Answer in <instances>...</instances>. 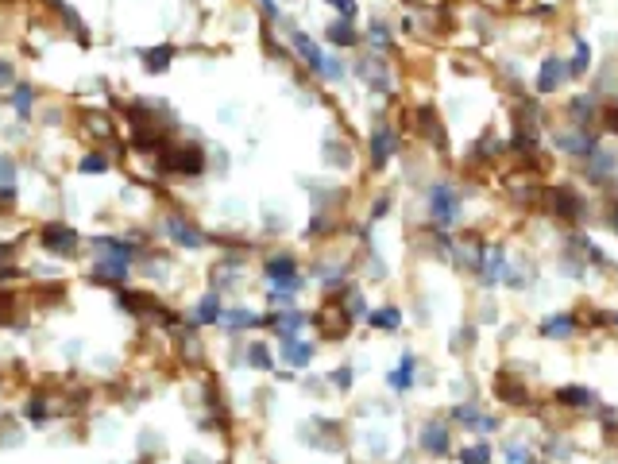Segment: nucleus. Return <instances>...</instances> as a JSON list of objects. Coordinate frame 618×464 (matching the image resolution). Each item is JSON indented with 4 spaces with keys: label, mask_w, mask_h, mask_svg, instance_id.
I'll list each match as a JSON object with an SVG mask.
<instances>
[{
    "label": "nucleus",
    "mask_w": 618,
    "mask_h": 464,
    "mask_svg": "<svg viewBox=\"0 0 618 464\" xmlns=\"http://www.w3.org/2000/svg\"><path fill=\"white\" fill-rule=\"evenodd\" d=\"M564 74H568V66H564V62H560V59H553V54H549V59L541 62L537 89H541V93H553V89H557L560 81H564Z\"/></svg>",
    "instance_id": "20e7f679"
},
{
    "label": "nucleus",
    "mask_w": 618,
    "mask_h": 464,
    "mask_svg": "<svg viewBox=\"0 0 618 464\" xmlns=\"http://www.w3.org/2000/svg\"><path fill=\"white\" fill-rule=\"evenodd\" d=\"M43 244H47V252H54V256H70V252L78 248V232L70 225H47L43 228Z\"/></svg>",
    "instance_id": "f03ea898"
},
{
    "label": "nucleus",
    "mask_w": 618,
    "mask_h": 464,
    "mask_svg": "<svg viewBox=\"0 0 618 464\" xmlns=\"http://www.w3.org/2000/svg\"><path fill=\"white\" fill-rule=\"evenodd\" d=\"M321 74H329V78H340V74H344V66H340L336 59H325V70H321Z\"/></svg>",
    "instance_id": "2f4dec72"
},
{
    "label": "nucleus",
    "mask_w": 618,
    "mask_h": 464,
    "mask_svg": "<svg viewBox=\"0 0 618 464\" xmlns=\"http://www.w3.org/2000/svg\"><path fill=\"white\" fill-rule=\"evenodd\" d=\"M429 213L433 221H441V225H452V221L460 217V198H456V190L449 182H437L429 190Z\"/></svg>",
    "instance_id": "f257e3e1"
},
{
    "label": "nucleus",
    "mask_w": 618,
    "mask_h": 464,
    "mask_svg": "<svg viewBox=\"0 0 618 464\" xmlns=\"http://www.w3.org/2000/svg\"><path fill=\"white\" fill-rule=\"evenodd\" d=\"M329 39H333V43H356V28H352V20L333 23V28H329Z\"/></svg>",
    "instance_id": "412c9836"
},
{
    "label": "nucleus",
    "mask_w": 618,
    "mask_h": 464,
    "mask_svg": "<svg viewBox=\"0 0 618 464\" xmlns=\"http://www.w3.org/2000/svg\"><path fill=\"white\" fill-rule=\"evenodd\" d=\"M588 62H591V47L584 39L576 43V59H572V66H568V74L572 78H579V74H584V70H588Z\"/></svg>",
    "instance_id": "a211bd4d"
},
{
    "label": "nucleus",
    "mask_w": 618,
    "mask_h": 464,
    "mask_svg": "<svg viewBox=\"0 0 618 464\" xmlns=\"http://www.w3.org/2000/svg\"><path fill=\"white\" fill-rule=\"evenodd\" d=\"M313 360V345H302V341H286V364L290 367H305Z\"/></svg>",
    "instance_id": "f8f14e48"
},
{
    "label": "nucleus",
    "mask_w": 618,
    "mask_h": 464,
    "mask_svg": "<svg viewBox=\"0 0 618 464\" xmlns=\"http://www.w3.org/2000/svg\"><path fill=\"white\" fill-rule=\"evenodd\" d=\"M367 321H371L375 329H398L402 325V314L394 306H383V310H375V314H367Z\"/></svg>",
    "instance_id": "4468645a"
},
{
    "label": "nucleus",
    "mask_w": 618,
    "mask_h": 464,
    "mask_svg": "<svg viewBox=\"0 0 618 464\" xmlns=\"http://www.w3.org/2000/svg\"><path fill=\"white\" fill-rule=\"evenodd\" d=\"M572 329H576V317H568V314H560V317H545V325H541V333L545 336H572Z\"/></svg>",
    "instance_id": "9d476101"
},
{
    "label": "nucleus",
    "mask_w": 618,
    "mask_h": 464,
    "mask_svg": "<svg viewBox=\"0 0 618 464\" xmlns=\"http://www.w3.org/2000/svg\"><path fill=\"white\" fill-rule=\"evenodd\" d=\"M495 279H502V252L499 248L487 256V267H483V283H487V287L495 283Z\"/></svg>",
    "instance_id": "aec40b11"
},
{
    "label": "nucleus",
    "mask_w": 618,
    "mask_h": 464,
    "mask_svg": "<svg viewBox=\"0 0 618 464\" xmlns=\"http://www.w3.org/2000/svg\"><path fill=\"white\" fill-rule=\"evenodd\" d=\"M170 66V47H158L147 54V70H167Z\"/></svg>",
    "instance_id": "b1692460"
},
{
    "label": "nucleus",
    "mask_w": 618,
    "mask_h": 464,
    "mask_svg": "<svg viewBox=\"0 0 618 464\" xmlns=\"http://www.w3.org/2000/svg\"><path fill=\"white\" fill-rule=\"evenodd\" d=\"M105 167H108L105 155H85L81 159V174H105Z\"/></svg>",
    "instance_id": "4be33fe9"
},
{
    "label": "nucleus",
    "mask_w": 618,
    "mask_h": 464,
    "mask_svg": "<svg viewBox=\"0 0 618 464\" xmlns=\"http://www.w3.org/2000/svg\"><path fill=\"white\" fill-rule=\"evenodd\" d=\"M31 101H35V93H31L28 85L16 89V112H20V117H28V112H31Z\"/></svg>",
    "instance_id": "393cba45"
},
{
    "label": "nucleus",
    "mask_w": 618,
    "mask_h": 464,
    "mask_svg": "<svg viewBox=\"0 0 618 464\" xmlns=\"http://www.w3.org/2000/svg\"><path fill=\"white\" fill-rule=\"evenodd\" d=\"M506 464H530V453H522L518 445H514L511 453H506Z\"/></svg>",
    "instance_id": "7c9ffc66"
},
{
    "label": "nucleus",
    "mask_w": 618,
    "mask_h": 464,
    "mask_svg": "<svg viewBox=\"0 0 618 464\" xmlns=\"http://www.w3.org/2000/svg\"><path fill=\"white\" fill-rule=\"evenodd\" d=\"M0 85H12V66L8 62H0Z\"/></svg>",
    "instance_id": "473e14b6"
},
{
    "label": "nucleus",
    "mask_w": 618,
    "mask_h": 464,
    "mask_svg": "<svg viewBox=\"0 0 618 464\" xmlns=\"http://www.w3.org/2000/svg\"><path fill=\"white\" fill-rule=\"evenodd\" d=\"M167 228H170V236H174L182 248H201V236H197V228H189L186 221L170 217V221H167Z\"/></svg>",
    "instance_id": "1a4fd4ad"
},
{
    "label": "nucleus",
    "mask_w": 618,
    "mask_h": 464,
    "mask_svg": "<svg viewBox=\"0 0 618 464\" xmlns=\"http://www.w3.org/2000/svg\"><path fill=\"white\" fill-rule=\"evenodd\" d=\"M557 148H560V151H572V155H591V151H595V139H591V136H579V132H576V136H560Z\"/></svg>",
    "instance_id": "9b49d317"
},
{
    "label": "nucleus",
    "mask_w": 618,
    "mask_h": 464,
    "mask_svg": "<svg viewBox=\"0 0 618 464\" xmlns=\"http://www.w3.org/2000/svg\"><path fill=\"white\" fill-rule=\"evenodd\" d=\"M333 383L340 387V391H348V383H352V372H348V367H340V372H333Z\"/></svg>",
    "instance_id": "c85d7f7f"
},
{
    "label": "nucleus",
    "mask_w": 618,
    "mask_h": 464,
    "mask_svg": "<svg viewBox=\"0 0 618 464\" xmlns=\"http://www.w3.org/2000/svg\"><path fill=\"white\" fill-rule=\"evenodd\" d=\"M0 194H4V198L16 194V170H12V159H0Z\"/></svg>",
    "instance_id": "f3484780"
},
{
    "label": "nucleus",
    "mask_w": 618,
    "mask_h": 464,
    "mask_svg": "<svg viewBox=\"0 0 618 464\" xmlns=\"http://www.w3.org/2000/svg\"><path fill=\"white\" fill-rule=\"evenodd\" d=\"M422 449H425V453H433V456L449 453V430H444L441 422H429L422 430Z\"/></svg>",
    "instance_id": "39448f33"
},
{
    "label": "nucleus",
    "mask_w": 618,
    "mask_h": 464,
    "mask_svg": "<svg viewBox=\"0 0 618 464\" xmlns=\"http://www.w3.org/2000/svg\"><path fill=\"white\" fill-rule=\"evenodd\" d=\"M251 364H256V367H271V356H267V348H251Z\"/></svg>",
    "instance_id": "c756f323"
},
{
    "label": "nucleus",
    "mask_w": 618,
    "mask_h": 464,
    "mask_svg": "<svg viewBox=\"0 0 618 464\" xmlns=\"http://www.w3.org/2000/svg\"><path fill=\"white\" fill-rule=\"evenodd\" d=\"M329 4H333L336 12H344V20H352L356 12H360V4H356V0H329Z\"/></svg>",
    "instance_id": "a878e982"
},
{
    "label": "nucleus",
    "mask_w": 618,
    "mask_h": 464,
    "mask_svg": "<svg viewBox=\"0 0 618 464\" xmlns=\"http://www.w3.org/2000/svg\"><path fill=\"white\" fill-rule=\"evenodd\" d=\"M294 47H298V54H302V59L309 62L313 70H325V54H321V47H317V43L309 39L305 31H294Z\"/></svg>",
    "instance_id": "423d86ee"
},
{
    "label": "nucleus",
    "mask_w": 618,
    "mask_h": 464,
    "mask_svg": "<svg viewBox=\"0 0 618 464\" xmlns=\"http://www.w3.org/2000/svg\"><path fill=\"white\" fill-rule=\"evenodd\" d=\"M572 112H576V120H584V117H591V112H595V105H591V101H572Z\"/></svg>",
    "instance_id": "bb28decb"
},
{
    "label": "nucleus",
    "mask_w": 618,
    "mask_h": 464,
    "mask_svg": "<svg viewBox=\"0 0 618 464\" xmlns=\"http://www.w3.org/2000/svg\"><path fill=\"white\" fill-rule=\"evenodd\" d=\"M615 325H618V317H615Z\"/></svg>",
    "instance_id": "c9c22d12"
},
{
    "label": "nucleus",
    "mask_w": 618,
    "mask_h": 464,
    "mask_svg": "<svg viewBox=\"0 0 618 464\" xmlns=\"http://www.w3.org/2000/svg\"><path fill=\"white\" fill-rule=\"evenodd\" d=\"M228 321H232L228 329H251V325H259V317L247 314V310H236V314H228Z\"/></svg>",
    "instance_id": "5701e85b"
},
{
    "label": "nucleus",
    "mask_w": 618,
    "mask_h": 464,
    "mask_svg": "<svg viewBox=\"0 0 618 464\" xmlns=\"http://www.w3.org/2000/svg\"><path fill=\"white\" fill-rule=\"evenodd\" d=\"M394 148H398L394 132H375V136H371V155H375V167H383L387 159L394 155Z\"/></svg>",
    "instance_id": "0eeeda50"
},
{
    "label": "nucleus",
    "mask_w": 618,
    "mask_h": 464,
    "mask_svg": "<svg viewBox=\"0 0 618 464\" xmlns=\"http://www.w3.org/2000/svg\"><path fill=\"white\" fill-rule=\"evenodd\" d=\"M456 422H460V425H480V414H475L471 406H468V410L460 406V410H456Z\"/></svg>",
    "instance_id": "cd10ccee"
},
{
    "label": "nucleus",
    "mask_w": 618,
    "mask_h": 464,
    "mask_svg": "<svg viewBox=\"0 0 618 464\" xmlns=\"http://www.w3.org/2000/svg\"><path fill=\"white\" fill-rule=\"evenodd\" d=\"M259 4H263V8L271 12V16H278V4H275V0H259Z\"/></svg>",
    "instance_id": "72a5a7b5"
},
{
    "label": "nucleus",
    "mask_w": 618,
    "mask_h": 464,
    "mask_svg": "<svg viewBox=\"0 0 618 464\" xmlns=\"http://www.w3.org/2000/svg\"><path fill=\"white\" fill-rule=\"evenodd\" d=\"M487 461H491L487 445H468V449H460V464H487Z\"/></svg>",
    "instance_id": "6ab92c4d"
},
{
    "label": "nucleus",
    "mask_w": 618,
    "mask_h": 464,
    "mask_svg": "<svg viewBox=\"0 0 618 464\" xmlns=\"http://www.w3.org/2000/svg\"><path fill=\"white\" fill-rule=\"evenodd\" d=\"M560 403H568V406H591V403H595V395H591L588 387H564V391H560Z\"/></svg>",
    "instance_id": "2eb2a0df"
},
{
    "label": "nucleus",
    "mask_w": 618,
    "mask_h": 464,
    "mask_svg": "<svg viewBox=\"0 0 618 464\" xmlns=\"http://www.w3.org/2000/svg\"><path fill=\"white\" fill-rule=\"evenodd\" d=\"M610 225H615V228H618V209H615V213H610Z\"/></svg>",
    "instance_id": "f704fd0d"
},
{
    "label": "nucleus",
    "mask_w": 618,
    "mask_h": 464,
    "mask_svg": "<svg viewBox=\"0 0 618 464\" xmlns=\"http://www.w3.org/2000/svg\"><path fill=\"white\" fill-rule=\"evenodd\" d=\"M391 387L394 391H410L413 387V356H402V367L391 372Z\"/></svg>",
    "instance_id": "ddd939ff"
},
{
    "label": "nucleus",
    "mask_w": 618,
    "mask_h": 464,
    "mask_svg": "<svg viewBox=\"0 0 618 464\" xmlns=\"http://www.w3.org/2000/svg\"><path fill=\"white\" fill-rule=\"evenodd\" d=\"M267 279H271V283H278L282 290H294V287H298L294 259H290V256H275V259H267Z\"/></svg>",
    "instance_id": "7ed1b4c3"
},
{
    "label": "nucleus",
    "mask_w": 618,
    "mask_h": 464,
    "mask_svg": "<svg viewBox=\"0 0 618 464\" xmlns=\"http://www.w3.org/2000/svg\"><path fill=\"white\" fill-rule=\"evenodd\" d=\"M163 167H178L182 170V174H197V170H201V151H178V155H167L163 159Z\"/></svg>",
    "instance_id": "6e6552de"
},
{
    "label": "nucleus",
    "mask_w": 618,
    "mask_h": 464,
    "mask_svg": "<svg viewBox=\"0 0 618 464\" xmlns=\"http://www.w3.org/2000/svg\"><path fill=\"white\" fill-rule=\"evenodd\" d=\"M216 317H220V298H216V294H209L205 302L197 306V321H201V325H213Z\"/></svg>",
    "instance_id": "dca6fc26"
}]
</instances>
